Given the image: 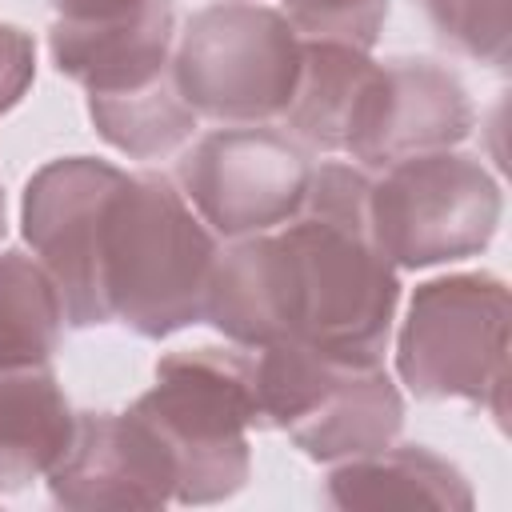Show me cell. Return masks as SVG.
<instances>
[{"label":"cell","instance_id":"obj_1","mask_svg":"<svg viewBox=\"0 0 512 512\" xmlns=\"http://www.w3.org/2000/svg\"><path fill=\"white\" fill-rule=\"evenodd\" d=\"M368 192L360 168H312L288 224L216 252L204 320L240 348L300 340L332 356L380 360L400 276L372 236Z\"/></svg>","mask_w":512,"mask_h":512},{"label":"cell","instance_id":"obj_2","mask_svg":"<svg viewBox=\"0 0 512 512\" xmlns=\"http://www.w3.org/2000/svg\"><path fill=\"white\" fill-rule=\"evenodd\" d=\"M216 236L164 176L120 180L100 236V296L108 324L160 340L204 320Z\"/></svg>","mask_w":512,"mask_h":512},{"label":"cell","instance_id":"obj_3","mask_svg":"<svg viewBox=\"0 0 512 512\" xmlns=\"http://www.w3.org/2000/svg\"><path fill=\"white\" fill-rule=\"evenodd\" d=\"M176 460V500L216 504L248 484V428L264 424L252 348H180L132 404Z\"/></svg>","mask_w":512,"mask_h":512},{"label":"cell","instance_id":"obj_4","mask_svg":"<svg viewBox=\"0 0 512 512\" xmlns=\"http://www.w3.org/2000/svg\"><path fill=\"white\" fill-rule=\"evenodd\" d=\"M256 352V392L264 424L324 464L376 452L396 440L404 400L380 360H352L280 340Z\"/></svg>","mask_w":512,"mask_h":512},{"label":"cell","instance_id":"obj_5","mask_svg":"<svg viewBox=\"0 0 512 512\" xmlns=\"http://www.w3.org/2000/svg\"><path fill=\"white\" fill-rule=\"evenodd\" d=\"M396 372L420 400H472L504 424L508 288L492 272H456L412 292L396 336Z\"/></svg>","mask_w":512,"mask_h":512},{"label":"cell","instance_id":"obj_6","mask_svg":"<svg viewBox=\"0 0 512 512\" xmlns=\"http://www.w3.org/2000/svg\"><path fill=\"white\" fill-rule=\"evenodd\" d=\"M304 40L284 12L228 0L188 16L172 44V80L196 116L228 124H264L284 116Z\"/></svg>","mask_w":512,"mask_h":512},{"label":"cell","instance_id":"obj_7","mask_svg":"<svg viewBox=\"0 0 512 512\" xmlns=\"http://www.w3.org/2000/svg\"><path fill=\"white\" fill-rule=\"evenodd\" d=\"M500 212L492 172L452 148L384 164L368 192L372 236L396 268H432L484 252Z\"/></svg>","mask_w":512,"mask_h":512},{"label":"cell","instance_id":"obj_8","mask_svg":"<svg viewBox=\"0 0 512 512\" xmlns=\"http://www.w3.org/2000/svg\"><path fill=\"white\" fill-rule=\"evenodd\" d=\"M180 192L216 236H256L288 224L308 192L312 164L296 136L232 124L180 160Z\"/></svg>","mask_w":512,"mask_h":512},{"label":"cell","instance_id":"obj_9","mask_svg":"<svg viewBox=\"0 0 512 512\" xmlns=\"http://www.w3.org/2000/svg\"><path fill=\"white\" fill-rule=\"evenodd\" d=\"M120 180L124 172L108 160L64 156L44 164L24 188V240L52 276L64 300V320L72 328L108 324L100 296V236Z\"/></svg>","mask_w":512,"mask_h":512},{"label":"cell","instance_id":"obj_10","mask_svg":"<svg viewBox=\"0 0 512 512\" xmlns=\"http://www.w3.org/2000/svg\"><path fill=\"white\" fill-rule=\"evenodd\" d=\"M56 504L76 512L164 508L176 500V460L136 412H80L72 440L44 476Z\"/></svg>","mask_w":512,"mask_h":512},{"label":"cell","instance_id":"obj_11","mask_svg":"<svg viewBox=\"0 0 512 512\" xmlns=\"http://www.w3.org/2000/svg\"><path fill=\"white\" fill-rule=\"evenodd\" d=\"M472 132V100L456 72L396 56L376 68V84L348 144V156L372 168H384L404 156L440 152L460 144Z\"/></svg>","mask_w":512,"mask_h":512},{"label":"cell","instance_id":"obj_12","mask_svg":"<svg viewBox=\"0 0 512 512\" xmlns=\"http://www.w3.org/2000/svg\"><path fill=\"white\" fill-rule=\"evenodd\" d=\"M172 0H144L112 20H56L48 48L60 76L88 96H116L152 84L172 68Z\"/></svg>","mask_w":512,"mask_h":512},{"label":"cell","instance_id":"obj_13","mask_svg":"<svg viewBox=\"0 0 512 512\" xmlns=\"http://www.w3.org/2000/svg\"><path fill=\"white\" fill-rule=\"evenodd\" d=\"M332 508H472V488L456 464L420 444H384L376 452L336 460L324 480Z\"/></svg>","mask_w":512,"mask_h":512},{"label":"cell","instance_id":"obj_14","mask_svg":"<svg viewBox=\"0 0 512 512\" xmlns=\"http://www.w3.org/2000/svg\"><path fill=\"white\" fill-rule=\"evenodd\" d=\"M76 428L48 364H0V492L44 480Z\"/></svg>","mask_w":512,"mask_h":512},{"label":"cell","instance_id":"obj_15","mask_svg":"<svg viewBox=\"0 0 512 512\" xmlns=\"http://www.w3.org/2000/svg\"><path fill=\"white\" fill-rule=\"evenodd\" d=\"M376 68L380 64L360 48L304 40L300 76L284 108L288 136L308 148L348 152L376 84Z\"/></svg>","mask_w":512,"mask_h":512},{"label":"cell","instance_id":"obj_16","mask_svg":"<svg viewBox=\"0 0 512 512\" xmlns=\"http://www.w3.org/2000/svg\"><path fill=\"white\" fill-rule=\"evenodd\" d=\"M88 116L96 132L132 160H156L176 152L196 132V112L180 96L172 68L144 88L116 92V96H88Z\"/></svg>","mask_w":512,"mask_h":512},{"label":"cell","instance_id":"obj_17","mask_svg":"<svg viewBox=\"0 0 512 512\" xmlns=\"http://www.w3.org/2000/svg\"><path fill=\"white\" fill-rule=\"evenodd\" d=\"M64 324V300L44 264L20 248L0 252V364H48Z\"/></svg>","mask_w":512,"mask_h":512},{"label":"cell","instance_id":"obj_18","mask_svg":"<svg viewBox=\"0 0 512 512\" xmlns=\"http://www.w3.org/2000/svg\"><path fill=\"white\" fill-rule=\"evenodd\" d=\"M416 4L428 16L432 32L456 52L496 68L508 64V0H416Z\"/></svg>","mask_w":512,"mask_h":512},{"label":"cell","instance_id":"obj_19","mask_svg":"<svg viewBox=\"0 0 512 512\" xmlns=\"http://www.w3.org/2000/svg\"><path fill=\"white\" fill-rule=\"evenodd\" d=\"M280 12L300 40L368 52L388 20V0H284Z\"/></svg>","mask_w":512,"mask_h":512},{"label":"cell","instance_id":"obj_20","mask_svg":"<svg viewBox=\"0 0 512 512\" xmlns=\"http://www.w3.org/2000/svg\"><path fill=\"white\" fill-rule=\"evenodd\" d=\"M36 76V44L16 24H0V116L20 104Z\"/></svg>","mask_w":512,"mask_h":512},{"label":"cell","instance_id":"obj_21","mask_svg":"<svg viewBox=\"0 0 512 512\" xmlns=\"http://www.w3.org/2000/svg\"><path fill=\"white\" fill-rule=\"evenodd\" d=\"M140 4L144 0H52L60 20H112V16H124Z\"/></svg>","mask_w":512,"mask_h":512},{"label":"cell","instance_id":"obj_22","mask_svg":"<svg viewBox=\"0 0 512 512\" xmlns=\"http://www.w3.org/2000/svg\"><path fill=\"white\" fill-rule=\"evenodd\" d=\"M0 228H4V196H0Z\"/></svg>","mask_w":512,"mask_h":512}]
</instances>
